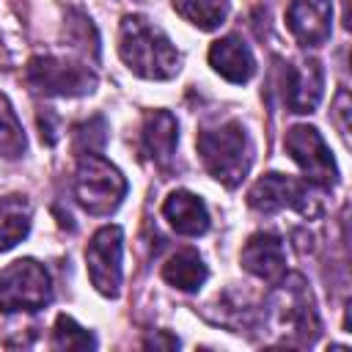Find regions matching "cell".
Listing matches in <instances>:
<instances>
[{
  "label": "cell",
  "mask_w": 352,
  "mask_h": 352,
  "mask_svg": "<svg viewBox=\"0 0 352 352\" xmlns=\"http://www.w3.org/2000/svg\"><path fill=\"white\" fill-rule=\"evenodd\" d=\"M118 52L135 74L148 80H168L179 72V52L170 38L143 16H124Z\"/></svg>",
  "instance_id": "obj_1"
},
{
  "label": "cell",
  "mask_w": 352,
  "mask_h": 352,
  "mask_svg": "<svg viewBox=\"0 0 352 352\" xmlns=\"http://www.w3.org/2000/svg\"><path fill=\"white\" fill-rule=\"evenodd\" d=\"M198 154L206 170L226 187H236L250 168V140L242 124L226 121L212 129H201Z\"/></svg>",
  "instance_id": "obj_2"
},
{
  "label": "cell",
  "mask_w": 352,
  "mask_h": 352,
  "mask_svg": "<svg viewBox=\"0 0 352 352\" xmlns=\"http://www.w3.org/2000/svg\"><path fill=\"white\" fill-rule=\"evenodd\" d=\"M126 192V179L99 154H82L74 176V195L91 214H110Z\"/></svg>",
  "instance_id": "obj_3"
},
{
  "label": "cell",
  "mask_w": 352,
  "mask_h": 352,
  "mask_svg": "<svg viewBox=\"0 0 352 352\" xmlns=\"http://www.w3.org/2000/svg\"><path fill=\"white\" fill-rule=\"evenodd\" d=\"M52 300L50 272L33 261L19 258L0 272V311H38Z\"/></svg>",
  "instance_id": "obj_4"
},
{
  "label": "cell",
  "mask_w": 352,
  "mask_h": 352,
  "mask_svg": "<svg viewBox=\"0 0 352 352\" xmlns=\"http://www.w3.org/2000/svg\"><path fill=\"white\" fill-rule=\"evenodd\" d=\"M25 80L33 91L47 94V96H80L96 88V77L94 72H88V66L66 63L50 55L33 58L25 69Z\"/></svg>",
  "instance_id": "obj_5"
},
{
  "label": "cell",
  "mask_w": 352,
  "mask_h": 352,
  "mask_svg": "<svg viewBox=\"0 0 352 352\" xmlns=\"http://www.w3.org/2000/svg\"><path fill=\"white\" fill-rule=\"evenodd\" d=\"M121 250H124V234H121L118 226L99 228L91 236L88 248H85L91 283L104 297H116L118 294V286H121Z\"/></svg>",
  "instance_id": "obj_6"
},
{
  "label": "cell",
  "mask_w": 352,
  "mask_h": 352,
  "mask_svg": "<svg viewBox=\"0 0 352 352\" xmlns=\"http://www.w3.org/2000/svg\"><path fill=\"white\" fill-rule=\"evenodd\" d=\"M286 151L292 154V160L305 170V176L316 184H333L338 170H336V162H333V154L324 143V138L314 129V126H292L286 132V140H283Z\"/></svg>",
  "instance_id": "obj_7"
},
{
  "label": "cell",
  "mask_w": 352,
  "mask_h": 352,
  "mask_svg": "<svg viewBox=\"0 0 352 352\" xmlns=\"http://www.w3.org/2000/svg\"><path fill=\"white\" fill-rule=\"evenodd\" d=\"M305 198H308L305 184H300V182H294V179H289L283 173L261 176L248 192V204L253 209H258V212H278L283 206H297L302 214H308V212L314 214V209L308 206Z\"/></svg>",
  "instance_id": "obj_8"
},
{
  "label": "cell",
  "mask_w": 352,
  "mask_h": 352,
  "mask_svg": "<svg viewBox=\"0 0 352 352\" xmlns=\"http://www.w3.org/2000/svg\"><path fill=\"white\" fill-rule=\"evenodd\" d=\"M333 6L330 0H292L286 11V25L294 38L305 47H319L330 36Z\"/></svg>",
  "instance_id": "obj_9"
},
{
  "label": "cell",
  "mask_w": 352,
  "mask_h": 352,
  "mask_svg": "<svg viewBox=\"0 0 352 352\" xmlns=\"http://www.w3.org/2000/svg\"><path fill=\"white\" fill-rule=\"evenodd\" d=\"M322 69L316 60L286 66L283 72V102L292 113H311L322 99Z\"/></svg>",
  "instance_id": "obj_10"
},
{
  "label": "cell",
  "mask_w": 352,
  "mask_h": 352,
  "mask_svg": "<svg viewBox=\"0 0 352 352\" xmlns=\"http://www.w3.org/2000/svg\"><path fill=\"white\" fill-rule=\"evenodd\" d=\"M242 267L261 278V280H275L283 275L286 267V253H283V242L275 234H253L245 248H242Z\"/></svg>",
  "instance_id": "obj_11"
},
{
  "label": "cell",
  "mask_w": 352,
  "mask_h": 352,
  "mask_svg": "<svg viewBox=\"0 0 352 352\" xmlns=\"http://www.w3.org/2000/svg\"><path fill=\"white\" fill-rule=\"evenodd\" d=\"M209 63L217 74H223L231 82H248L256 72L253 52L239 36H226L214 41L209 50Z\"/></svg>",
  "instance_id": "obj_12"
},
{
  "label": "cell",
  "mask_w": 352,
  "mask_h": 352,
  "mask_svg": "<svg viewBox=\"0 0 352 352\" xmlns=\"http://www.w3.org/2000/svg\"><path fill=\"white\" fill-rule=\"evenodd\" d=\"M162 214L168 217V223L184 234V236H198L209 228V212H206V204L187 192V190H176L165 198L162 204Z\"/></svg>",
  "instance_id": "obj_13"
},
{
  "label": "cell",
  "mask_w": 352,
  "mask_h": 352,
  "mask_svg": "<svg viewBox=\"0 0 352 352\" xmlns=\"http://www.w3.org/2000/svg\"><path fill=\"white\" fill-rule=\"evenodd\" d=\"M176 140H179L176 118L168 110H151L143 118V148L154 162L165 165L173 157Z\"/></svg>",
  "instance_id": "obj_14"
},
{
  "label": "cell",
  "mask_w": 352,
  "mask_h": 352,
  "mask_svg": "<svg viewBox=\"0 0 352 352\" xmlns=\"http://www.w3.org/2000/svg\"><path fill=\"white\" fill-rule=\"evenodd\" d=\"M206 275H209V272H206V264H204L201 256H198L195 250H190V248L173 253V256L162 264V278H165L170 286L182 289V292H195V289L206 280Z\"/></svg>",
  "instance_id": "obj_15"
},
{
  "label": "cell",
  "mask_w": 352,
  "mask_h": 352,
  "mask_svg": "<svg viewBox=\"0 0 352 352\" xmlns=\"http://www.w3.org/2000/svg\"><path fill=\"white\" fill-rule=\"evenodd\" d=\"M30 231V206L22 195L0 198V250H11Z\"/></svg>",
  "instance_id": "obj_16"
},
{
  "label": "cell",
  "mask_w": 352,
  "mask_h": 352,
  "mask_svg": "<svg viewBox=\"0 0 352 352\" xmlns=\"http://www.w3.org/2000/svg\"><path fill=\"white\" fill-rule=\"evenodd\" d=\"M179 14L201 30H214L228 14V0H176Z\"/></svg>",
  "instance_id": "obj_17"
},
{
  "label": "cell",
  "mask_w": 352,
  "mask_h": 352,
  "mask_svg": "<svg viewBox=\"0 0 352 352\" xmlns=\"http://www.w3.org/2000/svg\"><path fill=\"white\" fill-rule=\"evenodd\" d=\"M25 151V132L22 124L11 107V102L0 94V154L14 160Z\"/></svg>",
  "instance_id": "obj_18"
},
{
  "label": "cell",
  "mask_w": 352,
  "mask_h": 352,
  "mask_svg": "<svg viewBox=\"0 0 352 352\" xmlns=\"http://www.w3.org/2000/svg\"><path fill=\"white\" fill-rule=\"evenodd\" d=\"M52 346L58 349H94L96 338L82 330L72 316H58L55 330H52Z\"/></svg>",
  "instance_id": "obj_19"
},
{
  "label": "cell",
  "mask_w": 352,
  "mask_h": 352,
  "mask_svg": "<svg viewBox=\"0 0 352 352\" xmlns=\"http://www.w3.org/2000/svg\"><path fill=\"white\" fill-rule=\"evenodd\" d=\"M104 118H91L88 124L77 126L74 129V148L82 151V154H96L102 146H104Z\"/></svg>",
  "instance_id": "obj_20"
},
{
  "label": "cell",
  "mask_w": 352,
  "mask_h": 352,
  "mask_svg": "<svg viewBox=\"0 0 352 352\" xmlns=\"http://www.w3.org/2000/svg\"><path fill=\"white\" fill-rule=\"evenodd\" d=\"M148 346H179V341L176 338H151Z\"/></svg>",
  "instance_id": "obj_21"
}]
</instances>
